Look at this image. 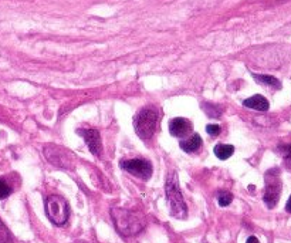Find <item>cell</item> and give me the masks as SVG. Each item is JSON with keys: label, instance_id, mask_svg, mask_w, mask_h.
I'll use <instances>...</instances> for the list:
<instances>
[{"label": "cell", "instance_id": "6da1fadb", "mask_svg": "<svg viewBox=\"0 0 291 243\" xmlns=\"http://www.w3.org/2000/svg\"><path fill=\"white\" fill-rule=\"evenodd\" d=\"M165 193H166V201L169 202L171 215L176 219H185L188 216V206L179 189V178L176 171H171L169 175L166 177Z\"/></svg>", "mask_w": 291, "mask_h": 243}, {"label": "cell", "instance_id": "7a4b0ae2", "mask_svg": "<svg viewBox=\"0 0 291 243\" xmlns=\"http://www.w3.org/2000/svg\"><path fill=\"white\" fill-rule=\"evenodd\" d=\"M111 216L115 223V228L124 236H132L140 233L145 228L144 218L132 211H127L122 208H112Z\"/></svg>", "mask_w": 291, "mask_h": 243}, {"label": "cell", "instance_id": "3957f363", "mask_svg": "<svg viewBox=\"0 0 291 243\" xmlns=\"http://www.w3.org/2000/svg\"><path fill=\"white\" fill-rule=\"evenodd\" d=\"M158 121H159V113L156 108H153V107L141 108L134 118V128H135L137 135L142 141L151 139L156 131Z\"/></svg>", "mask_w": 291, "mask_h": 243}, {"label": "cell", "instance_id": "277c9868", "mask_svg": "<svg viewBox=\"0 0 291 243\" xmlns=\"http://www.w3.org/2000/svg\"><path fill=\"white\" fill-rule=\"evenodd\" d=\"M44 209L47 218L57 226H63L70 216V206L63 196L51 195L46 199Z\"/></svg>", "mask_w": 291, "mask_h": 243}, {"label": "cell", "instance_id": "5b68a950", "mask_svg": "<svg viewBox=\"0 0 291 243\" xmlns=\"http://www.w3.org/2000/svg\"><path fill=\"white\" fill-rule=\"evenodd\" d=\"M44 157L46 159L53 164L54 167L64 169H71L74 167V157L68 149L58 147V145H53V144H47L43 148Z\"/></svg>", "mask_w": 291, "mask_h": 243}, {"label": "cell", "instance_id": "8992f818", "mask_svg": "<svg viewBox=\"0 0 291 243\" xmlns=\"http://www.w3.org/2000/svg\"><path fill=\"white\" fill-rule=\"evenodd\" d=\"M281 182L279 177V169H270L266 174V189H264V196L263 201L269 206L270 209L277 205L280 199Z\"/></svg>", "mask_w": 291, "mask_h": 243}, {"label": "cell", "instance_id": "52a82bcc", "mask_svg": "<svg viewBox=\"0 0 291 243\" xmlns=\"http://www.w3.org/2000/svg\"><path fill=\"white\" fill-rule=\"evenodd\" d=\"M121 168L142 180H149L152 177V164L148 159H127L121 162Z\"/></svg>", "mask_w": 291, "mask_h": 243}, {"label": "cell", "instance_id": "ba28073f", "mask_svg": "<svg viewBox=\"0 0 291 243\" xmlns=\"http://www.w3.org/2000/svg\"><path fill=\"white\" fill-rule=\"evenodd\" d=\"M77 132L86 141L87 147L93 155H96V157L102 155V142H101V135L97 129H83L81 128Z\"/></svg>", "mask_w": 291, "mask_h": 243}, {"label": "cell", "instance_id": "9c48e42d", "mask_svg": "<svg viewBox=\"0 0 291 243\" xmlns=\"http://www.w3.org/2000/svg\"><path fill=\"white\" fill-rule=\"evenodd\" d=\"M192 131V122L188 118L176 117L169 122V132L175 138H184Z\"/></svg>", "mask_w": 291, "mask_h": 243}, {"label": "cell", "instance_id": "30bf717a", "mask_svg": "<svg viewBox=\"0 0 291 243\" xmlns=\"http://www.w3.org/2000/svg\"><path fill=\"white\" fill-rule=\"evenodd\" d=\"M203 141L199 134H194L192 137L186 138V139H181L179 147L184 149L185 152H196L197 149L202 147Z\"/></svg>", "mask_w": 291, "mask_h": 243}, {"label": "cell", "instance_id": "8fae6325", "mask_svg": "<svg viewBox=\"0 0 291 243\" xmlns=\"http://www.w3.org/2000/svg\"><path fill=\"white\" fill-rule=\"evenodd\" d=\"M243 104H244L246 107H248V108L257 110V111H267L270 107L267 98L259 94L253 95V97H250V98H247V100H244V103H243Z\"/></svg>", "mask_w": 291, "mask_h": 243}, {"label": "cell", "instance_id": "7c38bea8", "mask_svg": "<svg viewBox=\"0 0 291 243\" xmlns=\"http://www.w3.org/2000/svg\"><path fill=\"white\" fill-rule=\"evenodd\" d=\"M235 152V147L233 145H227V144H217L215 147V155L219 159H227L230 158Z\"/></svg>", "mask_w": 291, "mask_h": 243}, {"label": "cell", "instance_id": "4fadbf2b", "mask_svg": "<svg viewBox=\"0 0 291 243\" xmlns=\"http://www.w3.org/2000/svg\"><path fill=\"white\" fill-rule=\"evenodd\" d=\"M253 77L261 83V84L264 85H270V87H274V88H280L281 84L280 81L277 80V78H274V77H271V75H257V74H253Z\"/></svg>", "mask_w": 291, "mask_h": 243}, {"label": "cell", "instance_id": "5bb4252c", "mask_svg": "<svg viewBox=\"0 0 291 243\" xmlns=\"http://www.w3.org/2000/svg\"><path fill=\"white\" fill-rule=\"evenodd\" d=\"M0 243H14L10 231L1 221H0Z\"/></svg>", "mask_w": 291, "mask_h": 243}, {"label": "cell", "instance_id": "9a60e30c", "mask_svg": "<svg viewBox=\"0 0 291 243\" xmlns=\"http://www.w3.org/2000/svg\"><path fill=\"white\" fill-rule=\"evenodd\" d=\"M217 201H219L220 206H229L232 203V201H233V195L229 193V192H220L217 195Z\"/></svg>", "mask_w": 291, "mask_h": 243}, {"label": "cell", "instance_id": "2e32d148", "mask_svg": "<svg viewBox=\"0 0 291 243\" xmlns=\"http://www.w3.org/2000/svg\"><path fill=\"white\" fill-rule=\"evenodd\" d=\"M202 108L205 110V113L209 117H220L222 114V108L213 106V104H203Z\"/></svg>", "mask_w": 291, "mask_h": 243}, {"label": "cell", "instance_id": "e0dca14e", "mask_svg": "<svg viewBox=\"0 0 291 243\" xmlns=\"http://www.w3.org/2000/svg\"><path fill=\"white\" fill-rule=\"evenodd\" d=\"M10 193L11 188L7 185V182L0 178V201L1 199H6L7 196H10Z\"/></svg>", "mask_w": 291, "mask_h": 243}, {"label": "cell", "instance_id": "ac0fdd59", "mask_svg": "<svg viewBox=\"0 0 291 243\" xmlns=\"http://www.w3.org/2000/svg\"><path fill=\"white\" fill-rule=\"evenodd\" d=\"M206 132H207L209 135H212V137H216V135L220 134V127H219V125H215V124H210V125L206 127Z\"/></svg>", "mask_w": 291, "mask_h": 243}, {"label": "cell", "instance_id": "d6986e66", "mask_svg": "<svg viewBox=\"0 0 291 243\" xmlns=\"http://www.w3.org/2000/svg\"><path fill=\"white\" fill-rule=\"evenodd\" d=\"M279 151L286 159H291V145H281Z\"/></svg>", "mask_w": 291, "mask_h": 243}, {"label": "cell", "instance_id": "ffe728a7", "mask_svg": "<svg viewBox=\"0 0 291 243\" xmlns=\"http://www.w3.org/2000/svg\"><path fill=\"white\" fill-rule=\"evenodd\" d=\"M246 243H260V242H259V239H257L256 236H250V238L247 239V242H246Z\"/></svg>", "mask_w": 291, "mask_h": 243}, {"label": "cell", "instance_id": "44dd1931", "mask_svg": "<svg viewBox=\"0 0 291 243\" xmlns=\"http://www.w3.org/2000/svg\"><path fill=\"white\" fill-rule=\"evenodd\" d=\"M286 211L291 213V195L290 198H289V201H287V203H286Z\"/></svg>", "mask_w": 291, "mask_h": 243}, {"label": "cell", "instance_id": "7402d4cb", "mask_svg": "<svg viewBox=\"0 0 291 243\" xmlns=\"http://www.w3.org/2000/svg\"><path fill=\"white\" fill-rule=\"evenodd\" d=\"M77 243H87V242H77Z\"/></svg>", "mask_w": 291, "mask_h": 243}]
</instances>
